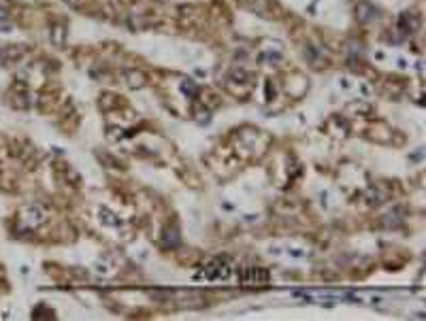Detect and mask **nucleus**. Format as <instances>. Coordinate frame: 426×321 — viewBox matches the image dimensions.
Wrapping results in <instances>:
<instances>
[{"instance_id":"f257e3e1","label":"nucleus","mask_w":426,"mask_h":321,"mask_svg":"<svg viewBox=\"0 0 426 321\" xmlns=\"http://www.w3.org/2000/svg\"><path fill=\"white\" fill-rule=\"evenodd\" d=\"M2 19H6V11L0 9V22H2Z\"/></svg>"}]
</instances>
